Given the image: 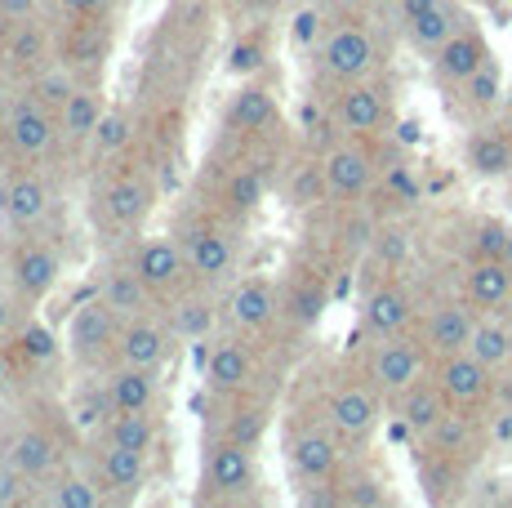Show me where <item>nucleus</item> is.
<instances>
[{
    "mask_svg": "<svg viewBox=\"0 0 512 508\" xmlns=\"http://www.w3.org/2000/svg\"><path fill=\"white\" fill-rule=\"evenodd\" d=\"M156 201H161V183H156V165L143 156H121V161L90 170V223L94 241L107 250L125 246L147 228Z\"/></svg>",
    "mask_w": 512,
    "mask_h": 508,
    "instance_id": "nucleus-1",
    "label": "nucleus"
},
{
    "mask_svg": "<svg viewBox=\"0 0 512 508\" xmlns=\"http://www.w3.org/2000/svg\"><path fill=\"white\" fill-rule=\"evenodd\" d=\"M81 428H76L72 410L63 406H41V402H18L9 410V424L0 433V455L9 464H18L36 486L49 482L58 468H67L72 459H81Z\"/></svg>",
    "mask_w": 512,
    "mask_h": 508,
    "instance_id": "nucleus-2",
    "label": "nucleus"
},
{
    "mask_svg": "<svg viewBox=\"0 0 512 508\" xmlns=\"http://www.w3.org/2000/svg\"><path fill=\"white\" fill-rule=\"evenodd\" d=\"M245 223L232 219V214L214 210V205L196 201V210H187L179 219V241L187 254V268H192V281L205 290H223L241 277V259H245Z\"/></svg>",
    "mask_w": 512,
    "mask_h": 508,
    "instance_id": "nucleus-3",
    "label": "nucleus"
},
{
    "mask_svg": "<svg viewBox=\"0 0 512 508\" xmlns=\"http://www.w3.org/2000/svg\"><path fill=\"white\" fill-rule=\"evenodd\" d=\"M63 281V250L49 232H5L0 241V286L23 312H41Z\"/></svg>",
    "mask_w": 512,
    "mask_h": 508,
    "instance_id": "nucleus-4",
    "label": "nucleus"
},
{
    "mask_svg": "<svg viewBox=\"0 0 512 508\" xmlns=\"http://www.w3.org/2000/svg\"><path fill=\"white\" fill-rule=\"evenodd\" d=\"M259 495H263L259 446L254 442H232V437H205L196 504L241 508V504H259Z\"/></svg>",
    "mask_w": 512,
    "mask_h": 508,
    "instance_id": "nucleus-5",
    "label": "nucleus"
},
{
    "mask_svg": "<svg viewBox=\"0 0 512 508\" xmlns=\"http://www.w3.org/2000/svg\"><path fill=\"white\" fill-rule=\"evenodd\" d=\"M201 379H205V397H254V393L272 397L263 339L219 330V335L210 339V348L201 353Z\"/></svg>",
    "mask_w": 512,
    "mask_h": 508,
    "instance_id": "nucleus-6",
    "label": "nucleus"
},
{
    "mask_svg": "<svg viewBox=\"0 0 512 508\" xmlns=\"http://www.w3.org/2000/svg\"><path fill=\"white\" fill-rule=\"evenodd\" d=\"M352 370L392 406L410 384H419V379L428 375L432 357H428V348L419 344L415 330H410V335H366V348H361Z\"/></svg>",
    "mask_w": 512,
    "mask_h": 508,
    "instance_id": "nucleus-7",
    "label": "nucleus"
},
{
    "mask_svg": "<svg viewBox=\"0 0 512 508\" xmlns=\"http://www.w3.org/2000/svg\"><path fill=\"white\" fill-rule=\"evenodd\" d=\"M281 130V103L277 90L263 81H245L241 90L223 103L219 116V152H259L268 156L272 134Z\"/></svg>",
    "mask_w": 512,
    "mask_h": 508,
    "instance_id": "nucleus-8",
    "label": "nucleus"
},
{
    "mask_svg": "<svg viewBox=\"0 0 512 508\" xmlns=\"http://www.w3.org/2000/svg\"><path fill=\"white\" fill-rule=\"evenodd\" d=\"M383 406L388 402L374 393L366 379H361L357 370H348V375H334L330 384L321 388V397H317V406L312 410H317L334 433H339V442L348 446V451H361V446L379 433Z\"/></svg>",
    "mask_w": 512,
    "mask_h": 508,
    "instance_id": "nucleus-9",
    "label": "nucleus"
},
{
    "mask_svg": "<svg viewBox=\"0 0 512 508\" xmlns=\"http://www.w3.org/2000/svg\"><path fill=\"white\" fill-rule=\"evenodd\" d=\"M121 330H125V317L116 312L107 299H81L67 317V330H63V348L72 357V366L81 375H103V370L116 366V348H121Z\"/></svg>",
    "mask_w": 512,
    "mask_h": 508,
    "instance_id": "nucleus-10",
    "label": "nucleus"
},
{
    "mask_svg": "<svg viewBox=\"0 0 512 508\" xmlns=\"http://www.w3.org/2000/svg\"><path fill=\"white\" fill-rule=\"evenodd\" d=\"M343 455L348 446L339 442V433L317 415V410H299V415L285 424V464H290L294 482H334L343 477Z\"/></svg>",
    "mask_w": 512,
    "mask_h": 508,
    "instance_id": "nucleus-11",
    "label": "nucleus"
},
{
    "mask_svg": "<svg viewBox=\"0 0 512 508\" xmlns=\"http://www.w3.org/2000/svg\"><path fill=\"white\" fill-rule=\"evenodd\" d=\"M54 223V183L41 165L14 161L0 170V228L5 232H49Z\"/></svg>",
    "mask_w": 512,
    "mask_h": 508,
    "instance_id": "nucleus-12",
    "label": "nucleus"
},
{
    "mask_svg": "<svg viewBox=\"0 0 512 508\" xmlns=\"http://www.w3.org/2000/svg\"><path fill=\"white\" fill-rule=\"evenodd\" d=\"M81 464L90 468L98 491L107 495V508L134 504L147 491V477H152V455L130 451V446H116V442H107V437H98V433L85 437Z\"/></svg>",
    "mask_w": 512,
    "mask_h": 508,
    "instance_id": "nucleus-13",
    "label": "nucleus"
},
{
    "mask_svg": "<svg viewBox=\"0 0 512 508\" xmlns=\"http://www.w3.org/2000/svg\"><path fill=\"white\" fill-rule=\"evenodd\" d=\"M54 54L76 81H103L116 54V18H54Z\"/></svg>",
    "mask_w": 512,
    "mask_h": 508,
    "instance_id": "nucleus-14",
    "label": "nucleus"
},
{
    "mask_svg": "<svg viewBox=\"0 0 512 508\" xmlns=\"http://www.w3.org/2000/svg\"><path fill=\"white\" fill-rule=\"evenodd\" d=\"M374 63H379V45H374V32L361 18H339L326 27L317 45V72L330 90L366 81V76H374Z\"/></svg>",
    "mask_w": 512,
    "mask_h": 508,
    "instance_id": "nucleus-15",
    "label": "nucleus"
},
{
    "mask_svg": "<svg viewBox=\"0 0 512 508\" xmlns=\"http://www.w3.org/2000/svg\"><path fill=\"white\" fill-rule=\"evenodd\" d=\"M219 304H223V330L268 339L281 326V281L263 277V272H241L232 286L219 290Z\"/></svg>",
    "mask_w": 512,
    "mask_h": 508,
    "instance_id": "nucleus-16",
    "label": "nucleus"
},
{
    "mask_svg": "<svg viewBox=\"0 0 512 508\" xmlns=\"http://www.w3.org/2000/svg\"><path fill=\"white\" fill-rule=\"evenodd\" d=\"M125 254H130V263L147 281V290L156 295V304H165V299L183 295L187 286H196L179 232H139L134 241H125Z\"/></svg>",
    "mask_w": 512,
    "mask_h": 508,
    "instance_id": "nucleus-17",
    "label": "nucleus"
},
{
    "mask_svg": "<svg viewBox=\"0 0 512 508\" xmlns=\"http://www.w3.org/2000/svg\"><path fill=\"white\" fill-rule=\"evenodd\" d=\"M0 130H5L9 156L27 165H45L58 152V112H49L41 99L27 90H14V99L0 112Z\"/></svg>",
    "mask_w": 512,
    "mask_h": 508,
    "instance_id": "nucleus-18",
    "label": "nucleus"
},
{
    "mask_svg": "<svg viewBox=\"0 0 512 508\" xmlns=\"http://www.w3.org/2000/svg\"><path fill=\"white\" fill-rule=\"evenodd\" d=\"M49 63H58L54 54V18L32 14L18 23H0V72L23 90L32 76H41Z\"/></svg>",
    "mask_w": 512,
    "mask_h": 508,
    "instance_id": "nucleus-19",
    "label": "nucleus"
},
{
    "mask_svg": "<svg viewBox=\"0 0 512 508\" xmlns=\"http://www.w3.org/2000/svg\"><path fill=\"white\" fill-rule=\"evenodd\" d=\"M326 116H330V130L343 134V139H374V134L388 125L392 103H388V90L366 76V81H352V85L330 90Z\"/></svg>",
    "mask_w": 512,
    "mask_h": 508,
    "instance_id": "nucleus-20",
    "label": "nucleus"
},
{
    "mask_svg": "<svg viewBox=\"0 0 512 508\" xmlns=\"http://www.w3.org/2000/svg\"><path fill=\"white\" fill-rule=\"evenodd\" d=\"M321 170H326V192L330 201H343V205H357L361 197H370L374 188V152L366 148V139H334L326 152H321Z\"/></svg>",
    "mask_w": 512,
    "mask_h": 508,
    "instance_id": "nucleus-21",
    "label": "nucleus"
},
{
    "mask_svg": "<svg viewBox=\"0 0 512 508\" xmlns=\"http://www.w3.org/2000/svg\"><path fill=\"white\" fill-rule=\"evenodd\" d=\"M107 103H103V81H81L76 94L67 99V107L58 112V152L72 165H90V148L98 121H103Z\"/></svg>",
    "mask_w": 512,
    "mask_h": 508,
    "instance_id": "nucleus-22",
    "label": "nucleus"
},
{
    "mask_svg": "<svg viewBox=\"0 0 512 508\" xmlns=\"http://www.w3.org/2000/svg\"><path fill=\"white\" fill-rule=\"evenodd\" d=\"M481 312L468 304L464 295L459 299H437L428 312H419V344L428 348V357H450V353H464L472 344V330H477Z\"/></svg>",
    "mask_w": 512,
    "mask_h": 508,
    "instance_id": "nucleus-23",
    "label": "nucleus"
},
{
    "mask_svg": "<svg viewBox=\"0 0 512 508\" xmlns=\"http://www.w3.org/2000/svg\"><path fill=\"white\" fill-rule=\"evenodd\" d=\"M419 326V299L406 281L383 277L361 299V330L366 335H410Z\"/></svg>",
    "mask_w": 512,
    "mask_h": 508,
    "instance_id": "nucleus-24",
    "label": "nucleus"
},
{
    "mask_svg": "<svg viewBox=\"0 0 512 508\" xmlns=\"http://www.w3.org/2000/svg\"><path fill=\"white\" fill-rule=\"evenodd\" d=\"M268 410L272 397L254 393V397H210V415H201V442L205 437H232V442H263L268 433Z\"/></svg>",
    "mask_w": 512,
    "mask_h": 508,
    "instance_id": "nucleus-25",
    "label": "nucleus"
},
{
    "mask_svg": "<svg viewBox=\"0 0 512 508\" xmlns=\"http://www.w3.org/2000/svg\"><path fill=\"white\" fill-rule=\"evenodd\" d=\"M94 295H98V299H107V304L121 312L125 321L161 308V304H156V295L147 290V281L139 277V268L130 263L125 246H112V250H107L103 268H98V281H94Z\"/></svg>",
    "mask_w": 512,
    "mask_h": 508,
    "instance_id": "nucleus-26",
    "label": "nucleus"
},
{
    "mask_svg": "<svg viewBox=\"0 0 512 508\" xmlns=\"http://www.w3.org/2000/svg\"><path fill=\"white\" fill-rule=\"evenodd\" d=\"M161 317L170 321V330H174V339H179V344H210V339L223 330L219 290L187 286L183 295L165 299V304H161Z\"/></svg>",
    "mask_w": 512,
    "mask_h": 508,
    "instance_id": "nucleus-27",
    "label": "nucleus"
},
{
    "mask_svg": "<svg viewBox=\"0 0 512 508\" xmlns=\"http://www.w3.org/2000/svg\"><path fill=\"white\" fill-rule=\"evenodd\" d=\"M432 379L441 384L446 402L459 406V410H481L490 397H495V370L481 366L468 348L464 353H450V357L432 361Z\"/></svg>",
    "mask_w": 512,
    "mask_h": 508,
    "instance_id": "nucleus-28",
    "label": "nucleus"
},
{
    "mask_svg": "<svg viewBox=\"0 0 512 508\" xmlns=\"http://www.w3.org/2000/svg\"><path fill=\"white\" fill-rule=\"evenodd\" d=\"M179 339H174L170 321L156 312L130 317L121 330V348H116V366H143V370H165V361L174 357Z\"/></svg>",
    "mask_w": 512,
    "mask_h": 508,
    "instance_id": "nucleus-29",
    "label": "nucleus"
},
{
    "mask_svg": "<svg viewBox=\"0 0 512 508\" xmlns=\"http://www.w3.org/2000/svg\"><path fill=\"white\" fill-rule=\"evenodd\" d=\"M330 304V286H326V272L317 268H294L290 277L281 281V326L303 335L321 321V312Z\"/></svg>",
    "mask_w": 512,
    "mask_h": 508,
    "instance_id": "nucleus-30",
    "label": "nucleus"
},
{
    "mask_svg": "<svg viewBox=\"0 0 512 508\" xmlns=\"http://www.w3.org/2000/svg\"><path fill=\"white\" fill-rule=\"evenodd\" d=\"M397 14H401L410 45L423 54H437L455 36V27L464 23V14L450 0H397Z\"/></svg>",
    "mask_w": 512,
    "mask_h": 508,
    "instance_id": "nucleus-31",
    "label": "nucleus"
},
{
    "mask_svg": "<svg viewBox=\"0 0 512 508\" xmlns=\"http://www.w3.org/2000/svg\"><path fill=\"white\" fill-rule=\"evenodd\" d=\"M486 63H490V41L481 36L477 23H468V18L455 27V36L432 54V72H437V81L446 85V90H459V85H464L472 72H481Z\"/></svg>",
    "mask_w": 512,
    "mask_h": 508,
    "instance_id": "nucleus-32",
    "label": "nucleus"
},
{
    "mask_svg": "<svg viewBox=\"0 0 512 508\" xmlns=\"http://www.w3.org/2000/svg\"><path fill=\"white\" fill-rule=\"evenodd\" d=\"M32 504H41V508H107V495L98 491L90 468H85L81 459H72V464L58 468L49 482L36 486Z\"/></svg>",
    "mask_w": 512,
    "mask_h": 508,
    "instance_id": "nucleus-33",
    "label": "nucleus"
},
{
    "mask_svg": "<svg viewBox=\"0 0 512 508\" xmlns=\"http://www.w3.org/2000/svg\"><path fill=\"white\" fill-rule=\"evenodd\" d=\"M464 299L477 312L512 308V259H472L464 272Z\"/></svg>",
    "mask_w": 512,
    "mask_h": 508,
    "instance_id": "nucleus-34",
    "label": "nucleus"
},
{
    "mask_svg": "<svg viewBox=\"0 0 512 508\" xmlns=\"http://www.w3.org/2000/svg\"><path fill=\"white\" fill-rule=\"evenodd\" d=\"M392 410H397V419H401V428L406 433H415L419 442L432 433V428L446 419V410H450V402H446V393H441V384L432 379V370L419 379V384H410L406 393L392 402Z\"/></svg>",
    "mask_w": 512,
    "mask_h": 508,
    "instance_id": "nucleus-35",
    "label": "nucleus"
},
{
    "mask_svg": "<svg viewBox=\"0 0 512 508\" xmlns=\"http://www.w3.org/2000/svg\"><path fill=\"white\" fill-rule=\"evenodd\" d=\"M107 379V397L116 410H156L161 406V370H143V366H112L103 370Z\"/></svg>",
    "mask_w": 512,
    "mask_h": 508,
    "instance_id": "nucleus-36",
    "label": "nucleus"
},
{
    "mask_svg": "<svg viewBox=\"0 0 512 508\" xmlns=\"http://www.w3.org/2000/svg\"><path fill=\"white\" fill-rule=\"evenodd\" d=\"M423 446H432V451L459 459V464H472L481 451V424H477V410H459L450 406L446 419H441L437 428H432L428 437H423Z\"/></svg>",
    "mask_w": 512,
    "mask_h": 508,
    "instance_id": "nucleus-37",
    "label": "nucleus"
},
{
    "mask_svg": "<svg viewBox=\"0 0 512 508\" xmlns=\"http://www.w3.org/2000/svg\"><path fill=\"white\" fill-rule=\"evenodd\" d=\"M134 143H139V121H134V112L130 107H107L103 121H98L90 165H85V170H103V165L121 161V156L134 152Z\"/></svg>",
    "mask_w": 512,
    "mask_h": 508,
    "instance_id": "nucleus-38",
    "label": "nucleus"
},
{
    "mask_svg": "<svg viewBox=\"0 0 512 508\" xmlns=\"http://www.w3.org/2000/svg\"><path fill=\"white\" fill-rule=\"evenodd\" d=\"M468 170L481 174V179H504V174H512V130L477 125L468 134Z\"/></svg>",
    "mask_w": 512,
    "mask_h": 508,
    "instance_id": "nucleus-39",
    "label": "nucleus"
},
{
    "mask_svg": "<svg viewBox=\"0 0 512 508\" xmlns=\"http://www.w3.org/2000/svg\"><path fill=\"white\" fill-rule=\"evenodd\" d=\"M468 353L477 357L481 366L495 370V375H504V370L512 366V321H508V312H481Z\"/></svg>",
    "mask_w": 512,
    "mask_h": 508,
    "instance_id": "nucleus-40",
    "label": "nucleus"
},
{
    "mask_svg": "<svg viewBox=\"0 0 512 508\" xmlns=\"http://www.w3.org/2000/svg\"><path fill=\"white\" fill-rule=\"evenodd\" d=\"M9 348H14V357H18V366L32 375V370H49L58 357L67 353L63 344H58V335L54 330H45L41 321H36V312H27L23 317V326H18V335L9 339Z\"/></svg>",
    "mask_w": 512,
    "mask_h": 508,
    "instance_id": "nucleus-41",
    "label": "nucleus"
},
{
    "mask_svg": "<svg viewBox=\"0 0 512 508\" xmlns=\"http://www.w3.org/2000/svg\"><path fill=\"white\" fill-rule=\"evenodd\" d=\"M98 437H107V442H116V446H130V451L152 455L156 442H161V419H156V410H116V415L98 428Z\"/></svg>",
    "mask_w": 512,
    "mask_h": 508,
    "instance_id": "nucleus-42",
    "label": "nucleus"
},
{
    "mask_svg": "<svg viewBox=\"0 0 512 508\" xmlns=\"http://www.w3.org/2000/svg\"><path fill=\"white\" fill-rule=\"evenodd\" d=\"M268 58H272V32L263 27V18H254V23L241 27V36H236V45L228 54V72L250 81V76H259L263 67H268Z\"/></svg>",
    "mask_w": 512,
    "mask_h": 508,
    "instance_id": "nucleus-43",
    "label": "nucleus"
},
{
    "mask_svg": "<svg viewBox=\"0 0 512 508\" xmlns=\"http://www.w3.org/2000/svg\"><path fill=\"white\" fill-rule=\"evenodd\" d=\"M459 107H464L468 116H490L499 107V94H504V76H499V67H495V58H490L481 72H472L464 85H459Z\"/></svg>",
    "mask_w": 512,
    "mask_h": 508,
    "instance_id": "nucleus-44",
    "label": "nucleus"
},
{
    "mask_svg": "<svg viewBox=\"0 0 512 508\" xmlns=\"http://www.w3.org/2000/svg\"><path fill=\"white\" fill-rule=\"evenodd\" d=\"M76 85H81V81H76V76L67 72L63 63H49L41 76H32V81L23 85V90L32 94V99H41V103L49 107V112H63L67 99H72V94H76Z\"/></svg>",
    "mask_w": 512,
    "mask_h": 508,
    "instance_id": "nucleus-45",
    "label": "nucleus"
},
{
    "mask_svg": "<svg viewBox=\"0 0 512 508\" xmlns=\"http://www.w3.org/2000/svg\"><path fill=\"white\" fill-rule=\"evenodd\" d=\"M321 197H330V192H326V170H321V156H312V161L294 165V174H290V205H312Z\"/></svg>",
    "mask_w": 512,
    "mask_h": 508,
    "instance_id": "nucleus-46",
    "label": "nucleus"
},
{
    "mask_svg": "<svg viewBox=\"0 0 512 508\" xmlns=\"http://www.w3.org/2000/svg\"><path fill=\"white\" fill-rule=\"evenodd\" d=\"M472 259H512V232L499 219H481L472 237Z\"/></svg>",
    "mask_w": 512,
    "mask_h": 508,
    "instance_id": "nucleus-47",
    "label": "nucleus"
},
{
    "mask_svg": "<svg viewBox=\"0 0 512 508\" xmlns=\"http://www.w3.org/2000/svg\"><path fill=\"white\" fill-rule=\"evenodd\" d=\"M32 495H36V482L0 455V508H23V504H32Z\"/></svg>",
    "mask_w": 512,
    "mask_h": 508,
    "instance_id": "nucleus-48",
    "label": "nucleus"
},
{
    "mask_svg": "<svg viewBox=\"0 0 512 508\" xmlns=\"http://www.w3.org/2000/svg\"><path fill=\"white\" fill-rule=\"evenodd\" d=\"M23 402V366H18L14 348L0 344V410H14Z\"/></svg>",
    "mask_w": 512,
    "mask_h": 508,
    "instance_id": "nucleus-49",
    "label": "nucleus"
},
{
    "mask_svg": "<svg viewBox=\"0 0 512 508\" xmlns=\"http://www.w3.org/2000/svg\"><path fill=\"white\" fill-rule=\"evenodd\" d=\"M54 18H116L121 0H49Z\"/></svg>",
    "mask_w": 512,
    "mask_h": 508,
    "instance_id": "nucleus-50",
    "label": "nucleus"
},
{
    "mask_svg": "<svg viewBox=\"0 0 512 508\" xmlns=\"http://www.w3.org/2000/svg\"><path fill=\"white\" fill-rule=\"evenodd\" d=\"M23 317H27V312L18 308V299L9 295L5 286H0V344H9V339L18 335V326H23Z\"/></svg>",
    "mask_w": 512,
    "mask_h": 508,
    "instance_id": "nucleus-51",
    "label": "nucleus"
},
{
    "mask_svg": "<svg viewBox=\"0 0 512 508\" xmlns=\"http://www.w3.org/2000/svg\"><path fill=\"white\" fill-rule=\"evenodd\" d=\"M32 14H45V0H0V23H18Z\"/></svg>",
    "mask_w": 512,
    "mask_h": 508,
    "instance_id": "nucleus-52",
    "label": "nucleus"
},
{
    "mask_svg": "<svg viewBox=\"0 0 512 508\" xmlns=\"http://www.w3.org/2000/svg\"><path fill=\"white\" fill-rule=\"evenodd\" d=\"M228 5H232L241 18H250V23H254V18H272V14H277V9L285 5V0H228Z\"/></svg>",
    "mask_w": 512,
    "mask_h": 508,
    "instance_id": "nucleus-53",
    "label": "nucleus"
},
{
    "mask_svg": "<svg viewBox=\"0 0 512 508\" xmlns=\"http://www.w3.org/2000/svg\"><path fill=\"white\" fill-rule=\"evenodd\" d=\"M14 90H18V85H14V81H9V76H5V72H0V112H5V103H9V99H14Z\"/></svg>",
    "mask_w": 512,
    "mask_h": 508,
    "instance_id": "nucleus-54",
    "label": "nucleus"
},
{
    "mask_svg": "<svg viewBox=\"0 0 512 508\" xmlns=\"http://www.w3.org/2000/svg\"><path fill=\"white\" fill-rule=\"evenodd\" d=\"M5 165H14V156H9V143H5V130H0V170Z\"/></svg>",
    "mask_w": 512,
    "mask_h": 508,
    "instance_id": "nucleus-55",
    "label": "nucleus"
}]
</instances>
